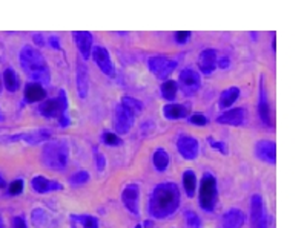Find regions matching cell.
<instances>
[{
	"label": "cell",
	"mask_w": 307,
	"mask_h": 228,
	"mask_svg": "<svg viewBox=\"0 0 307 228\" xmlns=\"http://www.w3.org/2000/svg\"><path fill=\"white\" fill-rule=\"evenodd\" d=\"M180 206V188L175 182H162L156 186L147 199V213L154 219L172 216Z\"/></svg>",
	"instance_id": "6da1fadb"
},
{
	"label": "cell",
	"mask_w": 307,
	"mask_h": 228,
	"mask_svg": "<svg viewBox=\"0 0 307 228\" xmlns=\"http://www.w3.org/2000/svg\"><path fill=\"white\" fill-rule=\"evenodd\" d=\"M20 64L33 83L48 86L51 83V70L45 56L33 46H23L19 54Z\"/></svg>",
	"instance_id": "7a4b0ae2"
},
{
	"label": "cell",
	"mask_w": 307,
	"mask_h": 228,
	"mask_svg": "<svg viewBox=\"0 0 307 228\" xmlns=\"http://www.w3.org/2000/svg\"><path fill=\"white\" fill-rule=\"evenodd\" d=\"M69 161V147L63 140L48 141L42 148V162L49 170L62 172L66 168Z\"/></svg>",
	"instance_id": "3957f363"
},
{
	"label": "cell",
	"mask_w": 307,
	"mask_h": 228,
	"mask_svg": "<svg viewBox=\"0 0 307 228\" xmlns=\"http://www.w3.org/2000/svg\"><path fill=\"white\" fill-rule=\"evenodd\" d=\"M40 115L46 118H57L62 128L69 126V101L65 89L59 90V96L53 100H45L39 108Z\"/></svg>",
	"instance_id": "277c9868"
},
{
	"label": "cell",
	"mask_w": 307,
	"mask_h": 228,
	"mask_svg": "<svg viewBox=\"0 0 307 228\" xmlns=\"http://www.w3.org/2000/svg\"><path fill=\"white\" fill-rule=\"evenodd\" d=\"M217 180L215 176L211 173H204L201 182H200V194H198V202L200 207L204 212H212L217 202Z\"/></svg>",
	"instance_id": "5b68a950"
},
{
	"label": "cell",
	"mask_w": 307,
	"mask_h": 228,
	"mask_svg": "<svg viewBox=\"0 0 307 228\" xmlns=\"http://www.w3.org/2000/svg\"><path fill=\"white\" fill-rule=\"evenodd\" d=\"M178 88L180 90L186 95V96H192L198 92L200 86H201V77L200 74L192 69V68H185L180 75H178Z\"/></svg>",
	"instance_id": "8992f818"
},
{
	"label": "cell",
	"mask_w": 307,
	"mask_h": 228,
	"mask_svg": "<svg viewBox=\"0 0 307 228\" xmlns=\"http://www.w3.org/2000/svg\"><path fill=\"white\" fill-rule=\"evenodd\" d=\"M177 66H178L177 60H172V58H168V57H163V56H156V57H150L147 60L149 70L160 80H166L169 75L175 70Z\"/></svg>",
	"instance_id": "52a82bcc"
},
{
	"label": "cell",
	"mask_w": 307,
	"mask_h": 228,
	"mask_svg": "<svg viewBox=\"0 0 307 228\" xmlns=\"http://www.w3.org/2000/svg\"><path fill=\"white\" fill-rule=\"evenodd\" d=\"M134 122H135V115L131 110H127L121 104L115 106V112H114V130H115L117 135L127 134L132 129Z\"/></svg>",
	"instance_id": "ba28073f"
},
{
	"label": "cell",
	"mask_w": 307,
	"mask_h": 228,
	"mask_svg": "<svg viewBox=\"0 0 307 228\" xmlns=\"http://www.w3.org/2000/svg\"><path fill=\"white\" fill-rule=\"evenodd\" d=\"M92 60L95 62V64L98 66V69L103 72L106 77H114L115 75V68L114 63L111 60V54L109 50L103 46H92Z\"/></svg>",
	"instance_id": "9c48e42d"
},
{
	"label": "cell",
	"mask_w": 307,
	"mask_h": 228,
	"mask_svg": "<svg viewBox=\"0 0 307 228\" xmlns=\"http://www.w3.org/2000/svg\"><path fill=\"white\" fill-rule=\"evenodd\" d=\"M177 148L186 161H194L200 154V142L191 135H182L177 140Z\"/></svg>",
	"instance_id": "30bf717a"
},
{
	"label": "cell",
	"mask_w": 307,
	"mask_h": 228,
	"mask_svg": "<svg viewBox=\"0 0 307 228\" xmlns=\"http://www.w3.org/2000/svg\"><path fill=\"white\" fill-rule=\"evenodd\" d=\"M75 84H77V94L82 100H86L89 94V70L86 66V62L79 58L75 66Z\"/></svg>",
	"instance_id": "8fae6325"
},
{
	"label": "cell",
	"mask_w": 307,
	"mask_h": 228,
	"mask_svg": "<svg viewBox=\"0 0 307 228\" xmlns=\"http://www.w3.org/2000/svg\"><path fill=\"white\" fill-rule=\"evenodd\" d=\"M255 156L267 164H276V146L272 140H260L255 144Z\"/></svg>",
	"instance_id": "7c38bea8"
},
{
	"label": "cell",
	"mask_w": 307,
	"mask_h": 228,
	"mask_svg": "<svg viewBox=\"0 0 307 228\" xmlns=\"http://www.w3.org/2000/svg\"><path fill=\"white\" fill-rule=\"evenodd\" d=\"M138 199H140V187L138 184H129L126 186L123 193H121V200L126 207V210L132 213V214H138Z\"/></svg>",
	"instance_id": "4fadbf2b"
},
{
	"label": "cell",
	"mask_w": 307,
	"mask_h": 228,
	"mask_svg": "<svg viewBox=\"0 0 307 228\" xmlns=\"http://www.w3.org/2000/svg\"><path fill=\"white\" fill-rule=\"evenodd\" d=\"M72 37H74V43L77 49H79V52L82 56V60L86 62L92 52V42H94L92 34L88 31H74Z\"/></svg>",
	"instance_id": "5bb4252c"
},
{
	"label": "cell",
	"mask_w": 307,
	"mask_h": 228,
	"mask_svg": "<svg viewBox=\"0 0 307 228\" xmlns=\"http://www.w3.org/2000/svg\"><path fill=\"white\" fill-rule=\"evenodd\" d=\"M258 115L263 121V124H266L267 128H273L272 122V115H270V106L267 101V94H266V86H264V77L261 75L260 77V98H258Z\"/></svg>",
	"instance_id": "9a60e30c"
},
{
	"label": "cell",
	"mask_w": 307,
	"mask_h": 228,
	"mask_svg": "<svg viewBox=\"0 0 307 228\" xmlns=\"http://www.w3.org/2000/svg\"><path fill=\"white\" fill-rule=\"evenodd\" d=\"M51 136H53V130H51L49 128H39V129H33L28 132H22L20 141H23L28 146H37L42 142H48V140Z\"/></svg>",
	"instance_id": "2e32d148"
},
{
	"label": "cell",
	"mask_w": 307,
	"mask_h": 228,
	"mask_svg": "<svg viewBox=\"0 0 307 228\" xmlns=\"http://www.w3.org/2000/svg\"><path fill=\"white\" fill-rule=\"evenodd\" d=\"M246 121V110L243 108H234V109H227L224 110L218 118L217 122L223 124V126H234V128H238V126H243Z\"/></svg>",
	"instance_id": "e0dca14e"
},
{
	"label": "cell",
	"mask_w": 307,
	"mask_h": 228,
	"mask_svg": "<svg viewBox=\"0 0 307 228\" xmlns=\"http://www.w3.org/2000/svg\"><path fill=\"white\" fill-rule=\"evenodd\" d=\"M31 186L40 194L49 193V192H60V190H63V186L59 181L49 180V178H46V176H43V174L34 176V178L31 180Z\"/></svg>",
	"instance_id": "ac0fdd59"
},
{
	"label": "cell",
	"mask_w": 307,
	"mask_h": 228,
	"mask_svg": "<svg viewBox=\"0 0 307 228\" xmlns=\"http://www.w3.org/2000/svg\"><path fill=\"white\" fill-rule=\"evenodd\" d=\"M217 60H218V56L215 52V49H204L200 52L198 56V68L203 74H212L217 68Z\"/></svg>",
	"instance_id": "d6986e66"
},
{
	"label": "cell",
	"mask_w": 307,
	"mask_h": 228,
	"mask_svg": "<svg viewBox=\"0 0 307 228\" xmlns=\"http://www.w3.org/2000/svg\"><path fill=\"white\" fill-rule=\"evenodd\" d=\"M221 220H223V228H241L246 222V214L238 208H232L223 214Z\"/></svg>",
	"instance_id": "ffe728a7"
},
{
	"label": "cell",
	"mask_w": 307,
	"mask_h": 228,
	"mask_svg": "<svg viewBox=\"0 0 307 228\" xmlns=\"http://www.w3.org/2000/svg\"><path fill=\"white\" fill-rule=\"evenodd\" d=\"M264 218H266V213H264L263 198H261V194H253L250 199V220H252L253 226Z\"/></svg>",
	"instance_id": "44dd1931"
},
{
	"label": "cell",
	"mask_w": 307,
	"mask_h": 228,
	"mask_svg": "<svg viewBox=\"0 0 307 228\" xmlns=\"http://www.w3.org/2000/svg\"><path fill=\"white\" fill-rule=\"evenodd\" d=\"M189 106L186 104H178V103H172V104H166L163 108V116L168 120H178V118H186L189 115Z\"/></svg>",
	"instance_id": "7402d4cb"
},
{
	"label": "cell",
	"mask_w": 307,
	"mask_h": 228,
	"mask_svg": "<svg viewBox=\"0 0 307 228\" xmlns=\"http://www.w3.org/2000/svg\"><path fill=\"white\" fill-rule=\"evenodd\" d=\"M240 89L238 88H235V86H232V88H227V89H224L223 92H221V95H220V101H218V108L220 109H223V110H227L230 106H232L235 101L238 100V96H240Z\"/></svg>",
	"instance_id": "603a6c76"
},
{
	"label": "cell",
	"mask_w": 307,
	"mask_h": 228,
	"mask_svg": "<svg viewBox=\"0 0 307 228\" xmlns=\"http://www.w3.org/2000/svg\"><path fill=\"white\" fill-rule=\"evenodd\" d=\"M71 228H98V220L91 214H71Z\"/></svg>",
	"instance_id": "cb8c5ba5"
},
{
	"label": "cell",
	"mask_w": 307,
	"mask_h": 228,
	"mask_svg": "<svg viewBox=\"0 0 307 228\" xmlns=\"http://www.w3.org/2000/svg\"><path fill=\"white\" fill-rule=\"evenodd\" d=\"M46 96V90L43 86L37 84V83H30L25 88V100L28 103H37V101H45Z\"/></svg>",
	"instance_id": "d4e9b609"
},
{
	"label": "cell",
	"mask_w": 307,
	"mask_h": 228,
	"mask_svg": "<svg viewBox=\"0 0 307 228\" xmlns=\"http://www.w3.org/2000/svg\"><path fill=\"white\" fill-rule=\"evenodd\" d=\"M152 164H154V167H156L157 172H166V168L171 164V155L168 154L165 148L160 147V148H157L156 152H154Z\"/></svg>",
	"instance_id": "484cf974"
},
{
	"label": "cell",
	"mask_w": 307,
	"mask_h": 228,
	"mask_svg": "<svg viewBox=\"0 0 307 228\" xmlns=\"http://www.w3.org/2000/svg\"><path fill=\"white\" fill-rule=\"evenodd\" d=\"M4 86L7 88L8 92H16L19 89V77H17V74L13 68H7L4 70Z\"/></svg>",
	"instance_id": "4316f807"
},
{
	"label": "cell",
	"mask_w": 307,
	"mask_h": 228,
	"mask_svg": "<svg viewBox=\"0 0 307 228\" xmlns=\"http://www.w3.org/2000/svg\"><path fill=\"white\" fill-rule=\"evenodd\" d=\"M183 187H185V192L189 198H192L195 194V188H197V176L194 173V170L188 168L185 173H183Z\"/></svg>",
	"instance_id": "83f0119b"
},
{
	"label": "cell",
	"mask_w": 307,
	"mask_h": 228,
	"mask_svg": "<svg viewBox=\"0 0 307 228\" xmlns=\"http://www.w3.org/2000/svg\"><path fill=\"white\" fill-rule=\"evenodd\" d=\"M120 104H121V106H124L127 110H131L134 115L141 114V112H143V109H144V106H143L141 101H138V100H137V98H134V96H127V95H124V96L121 98Z\"/></svg>",
	"instance_id": "f1b7e54d"
},
{
	"label": "cell",
	"mask_w": 307,
	"mask_h": 228,
	"mask_svg": "<svg viewBox=\"0 0 307 228\" xmlns=\"http://www.w3.org/2000/svg\"><path fill=\"white\" fill-rule=\"evenodd\" d=\"M177 90H178V86L174 80H165L162 88H160V92H162V96L168 101H174L175 96H177Z\"/></svg>",
	"instance_id": "f546056e"
},
{
	"label": "cell",
	"mask_w": 307,
	"mask_h": 228,
	"mask_svg": "<svg viewBox=\"0 0 307 228\" xmlns=\"http://www.w3.org/2000/svg\"><path fill=\"white\" fill-rule=\"evenodd\" d=\"M48 220H49V218L43 210L37 208V210L33 212V224H34L36 228H46Z\"/></svg>",
	"instance_id": "4dcf8cb0"
},
{
	"label": "cell",
	"mask_w": 307,
	"mask_h": 228,
	"mask_svg": "<svg viewBox=\"0 0 307 228\" xmlns=\"http://www.w3.org/2000/svg\"><path fill=\"white\" fill-rule=\"evenodd\" d=\"M69 181L72 186H83L89 181V173L86 170H79L71 176Z\"/></svg>",
	"instance_id": "1f68e13d"
},
{
	"label": "cell",
	"mask_w": 307,
	"mask_h": 228,
	"mask_svg": "<svg viewBox=\"0 0 307 228\" xmlns=\"http://www.w3.org/2000/svg\"><path fill=\"white\" fill-rule=\"evenodd\" d=\"M101 140H103V142L106 144V146H111V147H118V146H121L123 144V141H121V138L117 135V134H114V132H103V135H101Z\"/></svg>",
	"instance_id": "d6a6232c"
},
{
	"label": "cell",
	"mask_w": 307,
	"mask_h": 228,
	"mask_svg": "<svg viewBox=\"0 0 307 228\" xmlns=\"http://www.w3.org/2000/svg\"><path fill=\"white\" fill-rule=\"evenodd\" d=\"M185 220H186V228H201V219L195 212L188 210L185 213Z\"/></svg>",
	"instance_id": "836d02e7"
},
{
	"label": "cell",
	"mask_w": 307,
	"mask_h": 228,
	"mask_svg": "<svg viewBox=\"0 0 307 228\" xmlns=\"http://www.w3.org/2000/svg\"><path fill=\"white\" fill-rule=\"evenodd\" d=\"M208 142L211 144L212 148L218 150L221 155H227V154H229V148H227V144H226V142L218 141V140H215V138H212V136H208Z\"/></svg>",
	"instance_id": "e575fe53"
},
{
	"label": "cell",
	"mask_w": 307,
	"mask_h": 228,
	"mask_svg": "<svg viewBox=\"0 0 307 228\" xmlns=\"http://www.w3.org/2000/svg\"><path fill=\"white\" fill-rule=\"evenodd\" d=\"M188 121L194 126H200V128H203V126H208L209 120L206 115L203 114H192L191 116H188Z\"/></svg>",
	"instance_id": "d590c367"
},
{
	"label": "cell",
	"mask_w": 307,
	"mask_h": 228,
	"mask_svg": "<svg viewBox=\"0 0 307 228\" xmlns=\"http://www.w3.org/2000/svg\"><path fill=\"white\" fill-rule=\"evenodd\" d=\"M8 192L13 196H17L23 192V180H14L10 186H8Z\"/></svg>",
	"instance_id": "8d00e7d4"
},
{
	"label": "cell",
	"mask_w": 307,
	"mask_h": 228,
	"mask_svg": "<svg viewBox=\"0 0 307 228\" xmlns=\"http://www.w3.org/2000/svg\"><path fill=\"white\" fill-rule=\"evenodd\" d=\"M94 154H95V161H97V168H98V172H103L105 167H106V158L100 154L97 147H94Z\"/></svg>",
	"instance_id": "74e56055"
},
{
	"label": "cell",
	"mask_w": 307,
	"mask_h": 228,
	"mask_svg": "<svg viewBox=\"0 0 307 228\" xmlns=\"http://www.w3.org/2000/svg\"><path fill=\"white\" fill-rule=\"evenodd\" d=\"M191 32L189 31H178V32H175V42L177 43H180V44H183V43H186L189 38H191Z\"/></svg>",
	"instance_id": "f35d334b"
},
{
	"label": "cell",
	"mask_w": 307,
	"mask_h": 228,
	"mask_svg": "<svg viewBox=\"0 0 307 228\" xmlns=\"http://www.w3.org/2000/svg\"><path fill=\"white\" fill-rule=\"evenodd\" d=\"M20 141V134H13V135H4L0 136V144H13Z\"/></svg>",
	"instance_id": "ab89813d"
},
{
	"label": "cell",
	"mask_w": 307,
	"mask_h": 228,
	"mask_svg": "<svg viewBox=\"0 0 307 228\" xmlns=\"http://www.w3.org/2000/svg\"><path fill=\"white\" fill-rule=\"evenodd\" d=\"M13 228H28L27 226V222H25V219L22 216H16L13 218V224H11Z\"/></svg>",
	"instance_id": "60d3db41"
},
{
	"label": "cell",
	"mask_w": 307,
	"mask_h": 228,
	"mask_svg": "<svg viewBox=\"0 0 307 228\" xmlns=\"http://www.w3.org/2000/svg\"><path fill=\"white\" fill-rule=\"evenodd\" d=\"M48 42H49V44H51V46H53V49H57V50H60V49H62L60 38H59L57 36H51Z\"/></svg>",
	"instance_id": "b9f144b4"
},
{
	"label": "cell",
	"mask_w": 307,
	"mask_h": 228,
	"mask_svg": "<svg viewBox=\"0 0 307 228\" xmlns=\"http://www.w3.org/2000/svg\"><path fill=\"white\" fill-rule=\"evenodd\" d=\"M229 64H230V62H229V58H227V57H221V58H218V60H217V66H218V68H221V69L229 68Z\"/></svg>",
	"instance_id": "7bdbcfd3"
},
{
	"label": "cell",
	"mask_w": 307,
	"mask_h": 228,
	"mask_svg": "<svg viewBox=\"0 0 307 228\" xmlns=\"http://www.w3.org/2000/svg\"><path fill=\"white\" fill-rule=\"evenodd\" d=\"M34 42H36L39 46H43V44H45V40L40 37V34H34Z\"/></svg>",
	"instance_id": "ee69618b"
},
{
	"label": "cell",
	"mask_w": 307,
	"mask_h": 228,
	"mask_svg": "<svg viewBox=\"0 0 307 228\" xmlns=\"http://www.w3.org/2000/svg\"><path fill=\"white\" fill-rule=\"evenodd\" d=\"M255 228H267V220H266V218L261 219L257 225H255Z\"/></svg>",
	"instance_id": "f6af8a7d"
},
{
	"label": "cell",
	"mask_w": 307,
	"mask_h": 228,
	"mask_svg": "<svg viewBox=\"0 0 307 228\" xmlns=\"http://www.w3.org/2000/svg\"><path fill=\"white\" fill-rule=\"evenodd\" d=\"M0 188H7V181H5L2 173H0Z\"/></svg>",
	"instance_id": "bcb514c9"
},
{
	"label": "cell",
	"mask_w": 307,
	"mask_h": 228,
	"mask_svg": "<svg viewBox=\"0 0 307 228\" xmlns=\"http://www.w3.org/2000/svg\"><path fill=\"white\" fill-rule=\"evenodd\" d=\"M2 89H4V82H2V77H0V94H2Z\"/></svg>",
	"instance_id": "7dc6e473"
},
{
	"label": "cell",
	"mask_w": 307,
	"mask_h": 228,
	"mask_svg": "<svg viewBox=\"0 0 307 228\" xmlns=\"http://www.w3.org/2000/svg\"><path fill=\"white\" fill-rule=\"evenodd\" d=\"M0 228H5V225H4V220H2V218H0Z\"/></svg>",
	"instance_id": "c3c4849f"
},
{
	"label": "cell",
	"mask_w": 307,
	"mask_h": 228,
	"mask_svg": "<svg viewBox=\"0 0 307 228\" xmlns=\"http://www.w3.org/2000/svg\"><path fill=\"white\" fill-rule=\"evenodd\" d=\"M2 121H4V114L0 112V122H2Z\"/></svg>",
	"instance_id": "681fc988"
},
{
	"label": "cell",
	"mask_w": 307,
	"mask_h": 228,
	"mask_svg": "<svg viewBox=\"0 0 307 228\" xmlns=\"http://www.w3.org/2000/svg\"><path fill=\"white\" fill-rule=\"evenodd\" d=\"M135 228H143L141 225H135Z\"/></svg>",
	"instance_id": "f907efd6"
}]
</instances>
